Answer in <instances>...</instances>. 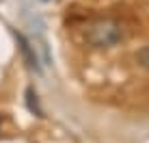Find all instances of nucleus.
<instances>
[{
    "label": "nucleus",
    "instance_id": "obj_4",
    "mask_svg": "<svg viewBox=\"0 0 149 143\" xmlns=\"http://www.w3.org/2000/svg\"><path fill=\"white\" fill-rule=\"evenodd\" d=\"M136 61H138L145 69H149V46H147V48H143L141 52L136 54Z\"/></svg>",
    "mask_w": 149,
    "mask_h": 143
},
{
    "label": "nucleus",
    "instance_id": "obj_2",
    "mask_svg": "<svg viewBox=\"0 0 149 143\" xmlns=\"http://www.w3.org/2000/svg\"><path fill=\"white\" fill-rule=\"evenodd\" d=\"M15 37H17V41H19V50H22V54H24V59H26L28 67L35 69V72H41L39 63H37V57H35V50L30 48V43L26 41V37H24V35H19V33H15Z\"/></svg>",
    "mask_w": 149,
    "mask_h": 143
},
{
    "label": "nucleus",
    "instance_id": "obj_1",
    "mask_svg": "<svg viewBox=\"0 0 149 143\" xmlns=\"http://www.w3.org/2000/svg\"><path fill=\"white\" fill-rule=\"evenodd\" d=\"M84 37L93 48H112L123 39V26L112 18H102L89 24Z\"/></svg>",
    "mask_w": 149,
    "mask_h": 143
},
{
    "label": "nucleus",
    "instance_id": "obj_3",
    "mask_svg": "<svg viewBox=\"0 0 149 143\" xmlns=\"http://www.w3.org/2000/svg\"><path fill=\"white\" fill-rule=\"evenodd\" d=\"M26 98H28V109L33 111L35 115H39V117H41V109L37 106V93H35L33 89H28V91H26Z\"/></svg>",
    "mask_w": 149,
    "mask_h": 143
}]
</instances>
